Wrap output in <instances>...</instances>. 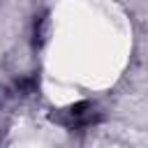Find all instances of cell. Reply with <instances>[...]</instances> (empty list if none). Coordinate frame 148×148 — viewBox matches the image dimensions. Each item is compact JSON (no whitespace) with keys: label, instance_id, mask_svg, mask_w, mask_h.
<instances>
[{"label":"cell","instance_id":"1","mask_svg":"<svg viewBox=\"0 0 148 148\" xmlns=\"http://www.w3.org/2000/svg\"><path fill=\"white\" fill-rule=\"evenodd\" d=\"M95 120V111L90 104H76V106H69L65 111V123L67 125H86V123H92Z\"/></svg>","mask_w":148,"mask_h":148}]
</instances>
